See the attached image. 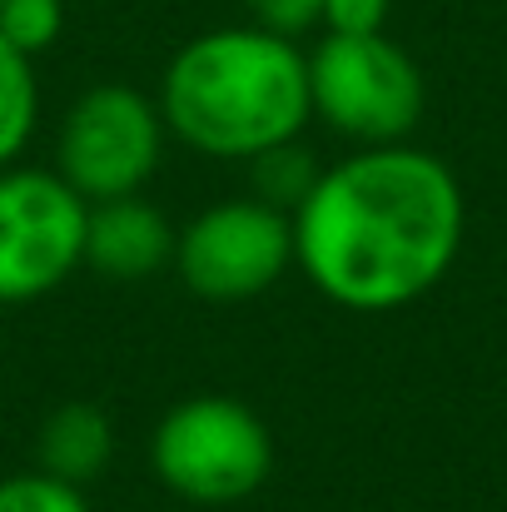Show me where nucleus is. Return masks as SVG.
<instances>
[{"label": "nucleus", "mask_w": 507, "mask_h": 512, "mask_svg": "<svg viewBox=\"0 0 507 512\" xmlns=\"http://www.w3.org/2000/svg\"><path fill=\"white\" fill-rule=\"evenodd\" d=\"M40 120V80L30 55H20L15 45L0 40V170H10Z\"/></svg>", "instance_id": "10"}, {"label": "nucleus", "mask_w": 507, "mask_h": 512, "mask_svg": "<svg viewBox=\"0 0 507 512\" xmlns=\"http://www.w3.org/2000/svg\"><path fill=\"white\" fill-rule=\"evenodd\" d=\"M0 512H90V503H85V488L30 468V473L0 478Z\"/></svg>", "instance_id": "13"}, {"label": "nucleus", "mask_w": 507, "mask_h": 512, "mask_svg": "<svg viewBox=\"0 0 507 512\" xmlns=\"http://www.w3.org/2000/svg\"><path fill=\"white\" fill-rule=\"evenodd\" d=\"M294 219V269L338 309L388 314L423 299L458 259L463 189L413 145H363L324 165Z\"/></svg>", "instance_id": "1"}, {"label": "nucleus", "mask_w": 507, "mask_h": 512, "mask_svg": "<svg viewBox=\"0 0 507 512\" xmlns=\"http://www.w3.org/2000/svg\"><path fill=\"white\" fill-rule=\"evenodd\" d=\"M150 473L179 503L229 508L269 483L274 433L249 403L224 393H194L155 423Z\"/></svg>", "instance_id": "3"}, {"label": "nucleus", "mask_w": 507, "mask_h": 512, "mask_svg": "<svg viewBox=\"0 0 507 512\" xmlns=\"http://www.w3.org/2000/svg\"><path fill=\"white\" fill-rule=\"evenodd\" d=\"M115 458V428L105 418V408L95 403H60L35 438V468L60 478V483H95Z\"/></svg>", "instance_id": "9"}, {"label": "nucleus", "mask_w": 507, "mask_h": 512, "mask_svg": "<svg viewBox=\"0 0 507 512\" xmlns=\"http://www.w3.org/2000/svg\"><path fill=\"white\" fill-rule=\"evenodd\" d=\"M309 100L353 145H403L423 120V70L388 35H324L309 50Z\"/></svg>", "instance_id": "4"}, {"label": "nucleus", "mask_w": 507, "mask_h": 512, "mask_svg": "<svg viewBox=\"0 0 507 512\" xmlns=\"http://www.w3.org/2000/svg\"><path fill=\"white\" fill-rule=\"evenodd\" d=\"M244 10H249V25L299 40V35H309L319 25L324 0H244Z\"/></svg>", "instance_id": "14"}, {"label": "nucleus", "mask_w": 507, "mask_h": 512, "mask_svg": "<svg viewBox=\"0 0 507 512\" xmlns=\"http://www.w3.org/2000/svg\"><path fill=\"white\" fill-rule=\"evenodd\" d=\"M393 0H324V35H383Z\"/></svg>", "instance_id": "15"}, {"label": "nucleus", "mask_w": 507, "mask_h": 512, "mask_svg": "<svg viewBox=\"0 0 507 512\" xmlns=\"http://www.w3.org/2000/svg\"><path fill=\"white\" fill-rule=\"evenodd\" d=\"M169 125L160 100L135 85H90L70 100L55 135V174L85 199H125L140 194L165 160Z\"/></svg>", "instance_id": "5"}, {"label": "nucleus", "mask_w": 507, "mask_h": 512, "mask_svg": "<svg viewBox=\"0 0 507 512\" xmlns=\"http://www.w3.org/2000/svg\"><path fill=\"white\" fill-rule=\"evenodd\" d=\"M90 204L55 170H0V304L55 294L85 264Z\"/></svg>", "instance_id": "7"}, {"label": "nucleus", "mask_w": 507, "mask_h": 512, "mask_svg": "<svg viewBox=\"0 0 507 512\" xmlns=\"http://www.w3.org/2000/svg\"><path fill=\"white\" fill-rule=\"evenodd\" d=\"M65 35V0H0V40L20 55H45Z\"/></svg>", "instance_id": "12"}, {"label": "nucleus", "mask_w": 507, "mask_h": 512, "mask_svg": "<svg viewBox=\"0 0 507 512\" xmlns=\"http://www.w3.org/2000/svg\"><path fill=\"white\" fill-rule=\"evenodd\" d=\"M294 264V219L259 194L219 199L174 234V274L194 299L244 304L284 279Z\"/></svg>", "instance_id": "6"}, {"label": "nucleus", "mask_w": 507, "mask_h": 512, "mask_svg": "<svg viewBox=\"0 0 507 512\" xmlns=\"http://www.w3.org/2000/svg\"><path fill=\"white\" fill-rule=\"evenodd\" d=\"M160 115L204 160H254L314 120L309 55L259 25H214L169 55Z\"/></svg>", "instance_id": "2"}, {"label": "nucleus", "mask_w": 507, "mask_h": 512, "mask_svg": "<svg viewBox=\"0 0 507 512\" xmlns=\"http://www.w3.org/2000/svg\"><path fill=\"white\" fill-rule=\"evenodd\" d=\"M249 170H254V194H259L264 204H274V209L294 214V209L304 204V194L314 189V179H319L324 165H319L299 140H284V145H274V150L254 155V160H249Z\"/></svg>", "instance_id": "11"}, {"label": "nucleus", "mask_w": 507, "mask_h": 512, "mask_svg": "<svg viewBox=\"0 0 507 512\" xmlns=\"http://www.w3.org/2000/svg\"><path fill=\"white\" fill-rule=\"evenodd\" d=\"M174 224L145 199H100L85 219V269H95L110 284H145L165 264H174Z\"/></svg>", "instance_id": "8"}]
</instances>
